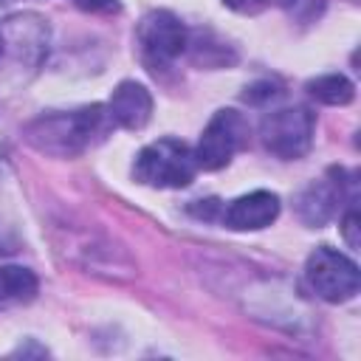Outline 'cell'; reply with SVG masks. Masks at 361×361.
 Here are the masks:
<instances>
[{
  "instance_id": "13",
  "label": "cell",
  "mask_w": 361,
  "mask_h": 361,
  "mask_svg": "<svg viewBox=\"0 0 361 361\" xmlns=\"http://www.w3.org/2000/svg\"><path fill=\"white\" fill-rule=\"evenodd\" d=\"M341 234H344V240H347L350 248H358V214H355V209H350V212L344 214V220H341Z\"/></svg>"
},
{
  "instance_id": "12",
  "label": "cell",
  "mask_w": 361,
  "mask_h": 361,
  "mask_svg": "<svg viewBox=\"0 0 361 361\" xmlns=\"http://www.w3.org/2000/svg\"><path fill=\"white\" fill-rule=\"evenodd\" d=\"M76 8H82V11H93V14H113V11H118L121 8V3L118 0H71Z\"/></svg>"
},
{
  "instance_id": "11",
  "label": "cell",
  "mask_w": 361,
  "mask_h": 361,
  "mask_svg": "<svg viewBox=\"0 0 361 361\" xmlns=\"http://www.w3.org/2000/svg\"><path fill=\"white\" fill-rule=\"evenodd\" d=\"M307 93L322 102V104H350L355 99V85L341 76V73H324V76H316L310 79L307 85Z\"/></svg>"
},
{
  "instance_id": "10",
  "label": "cell",
  "mask_w": 361,
  "mask_h": 361,
  "mask_svg": "<svg viewBox=\"0 0 361 361\" xmlns=\"http://www.w3.org/2000/svg\"><path fill=\"white\" fill-rule=\"evenodd\" d=\"M37 276L34 271L23 268V265H3L0 268V307L8 305H25L37 296Z\"/></svg>"
},
{
  "instance_id": "1",
  "label": "cell",
  "mask_w": 361,
  "mask_h": 361,
  "mask_svg": "<svg viewBox=\"0 0 361 361\" xmlns=\"http://www.w3.org/2000/svg\"><path fill=\"white\" fill-rule=\"evenodd\" d=\"M110 127V113L104 104H87L76 110H56L42 113L25 127V141L45 155L54 158H73L99 144Z\"/></svg>"
},
{
  "instance_id": "9",
  "label": "cell",
  "mask_w": 361,
  "mask_h": 361,
  "mask_svg": "<svg viewBox=\"0 0 361 361\" xmlns=\"http://www.w3.org/2000/svg\"><path fill=\"white\" fill-rule=\"evenodd\" d=\"M338 200H341V172L338 169H330V178L313 180V183H307L299 192L296 212H299L302 223L319 228V226H324L336 214Z\"/></svg>"
},
{
  "instance_id": "7",
  "label": "cell",
  "mask_w": 361,
  "mask_h": 361,
  "mask_svg": "<svg viewBox=\"0 0 361 361\" xmlns=\"http://www.w3.org/2000/svg\"><path fill=\"white\" fill-rule=\"evenodd\" d=\"M279 217V197L268 189L240 195L223 209V226L231 231H259Z\"/></svg>"
},
{
  "instance_id": "8",
  "label": "cell",
  "mask_w": 361,
  "mask_h": 361,
  "mask_svg": "<svg viewBox=\"0 0 361 361\" xmlns=\"http://www.w3.org/2000/svg\"><path fill=\"white\" fill-rule=\"evenodd\" d=\"M110 113V121L121 130H141L147 127L152 116V96L141 82H118L116 90L110 93V102L104 104Z\"/></svg>"
},
{
  "instance_id": "6",
  "label": "cell",
  "mask_w": 361,
  "mask_h": 361,
  "mask_svg": "<svg viewBox=\"0 0 361 361\" xmlns=\"http://www.w3.org/2000/svg\"><path fill=\"white\" fill-rule=\"evenodd\" d=\"M248 141V121L243 118V113L223 107L217 110L209 124L200 133V141L195 147V161L197 169H223L228 166V161L234 158L237 149H243V144Z\"/></svg>"
},
{
  "instance_id": "15",
  "label": "cell",
  "mask_w": 361,
  "mask_h": 361,
  "mask_svg": "<svg viewBox=\"0 0 361 361\" xmlns=\"http://www.w3.org/2000/svg\"><path fill=\"white\" fill-rule=\"evenodd\" d=\"M0 54H3V31H0Z\"/></svg>"
},
{
  "instance_id": "4",
  "label": "cell",
  "mask_w": 361,
  "mask_h": 361,
  "mask_svg": "<svg viewBox=\"0 0 361 361\" xmlns=\"http://www.w3.org/2000/svg\"><path fill=\"white\" fill-rule=\"evenodd\" d=\"M313 133H316V116L305 104L271 110L259 124L262 147L282 161H296L307 155V149L313 147Z\"/></svg>"
},
{
  "instance_id": "2",
  "label": "cell",
  "mask_w": 361,
  "mask_h": 361,
  "mask_svg": "<svg viewBox=\"0 0 361 361\" xmlns=\"http://www.w3.org/2000/svg\"><path fill=\"white\" fill-rule=\"evenodd\" d=\"M195 149L178 138H158L147 144L133 164V178L152 189H183L195 180Z\"/></svg>"
},
{
  "instance_id": "5",
  "label": "cell",
  "mask_w": 361,
  "mask_h": 361,
  "mask_svg": "<svg viewBox=\"0 0 361 361\" xmlns=\"http://www.w3.org/2000/svg\"><path fill=\"white\" fill-rule=\"evenodd\" d=\"M305 276H307V285L316 290V296L324 302H333V305L353 299L361 285L358 265L330 245H319L307 257Z\"/></svg>"
},
{
  "instance_id": "3",
  "label": "cell",
  "mask_w": 361,
  "mask_h": 361,
  "mask_svg": "<svg viewBox=\"0 0 361 361\" xmlns=\"http://www.w3.org/2000/svg\"><path fill=\"white\" fill-rule=\"evenodd\" d=\"M135 45H138V56L147 65V71L161 73L172 68V62L186 51L189 31L172 11L158 8L141 17L135 28Z\"/></svg>"
},
{
  "instance_id": "14",
  "label": "cell",
  "mask_w": 361,
  "mask_h": 361,
  "mask_svg": "<svg viewBox=\"0 0 361 361\" xmlns=\"http://www.w3.org/2000/svg\"><path fill=\"white\" fill-rule=\"evenodd\" d=\"M228 8H234V11H240V14H257V11H262L271 0H223Z\"/></svg>"
}]
</instances>
